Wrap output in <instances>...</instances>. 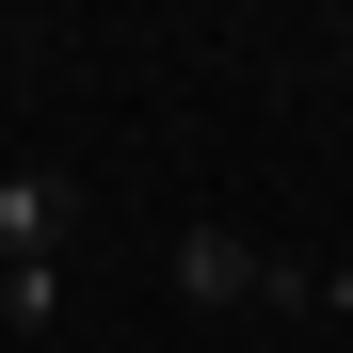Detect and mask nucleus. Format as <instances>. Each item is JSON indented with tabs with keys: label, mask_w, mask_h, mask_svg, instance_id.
Returning <instances> with one entry per match:
<instances>
[{
	"label": "nucleus",
	"mask_w": 353,
	"mask_h": 353,
	"mask_svg": "<svg viewBox=\"0 0 353 353\" xmlns=\"http://www.w3.org/2000/svg\"><path fill=\"white\" fill-rule=\"evenodd\" d=\"M65 225H81V193H65L48 161L0 176V273H65Z\"/></svg>",
	"instance_id": "obj_2"
},
{
	"label": "nucleus",
	"mask_w": 353,
	"mask_h": 353,
	"mask_svg": "<svg viewBox=\"0 0 353 353\" xmlns=\"http://www.w3.org/2000/svg\"><path fill=\"white\" fill-rule=\"evenodd\" d=\"M176 289L225 305V321H321V273L273 257V241H241V225H176Z\"/></svg>",
	"instance_id": "obj_1"
}]
</instances>
